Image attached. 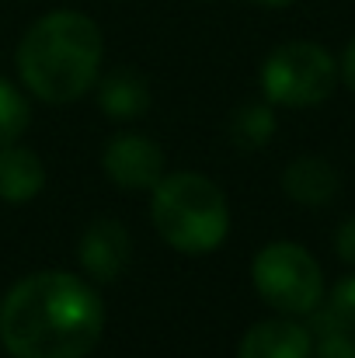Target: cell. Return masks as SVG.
Returning <instances> with one entry per match:
<instances>
[{
	"label": "cell",
	"mask_w": 355,
	"mask_h": 358,
	"mask_svg": "<svg viewBox=\"0 0 355 358\" xmlns=\"http://www.w3.org/2000/svg\"><path fill=\"white\" fill-rule=\"evenodd\" d=\"M328 317L335 320L338 331L355 334V275L335 285V292H331V299H328Z\"/></svg>",
	"instance_id": "cell-14"
},
{
	"label": "cell",
	"mask_w": 355,
	"mask_h": 358,
	"mask_svg": "<svg viewBox=\"0 0 355 358\" xmlns=\"http://www.w3.org/2000/svg\"><path fill=\"white\" fill-rule=\"evenodd\" d=\"M335 247H338V257H342V261L355 264V216L352 220H345V223L338 227V240H335Z\"/></svg>",
	"instance_id": "cell-16"
},
{
	"label": "cell",
	"mask_w": 355,
	"mask_h": 358,
	"mask_svg": "<svg viewBox=\"0 0 355 358\" xmlns=\"http://www.w3.org/2000/svg\"><path fill=\"white\" fill-rule=\"evenodd\" d=\"M98 108L112 119H139L150 108V84L143 73L118 66L98 80Z\"/></svg>",
	"instance_id": "cell-11"
},
{
	"label": "cell",
	"mask_w": 355,
	"mask_h": 358,
	"mask_svg": "<svg viewBox=\"0 0 355 358\" xmlns=\"http://www.w3.org/2000/svg\"><path fill=\"white\" fill-rule=\"evenodd\" d=\"M310 358H355V338L349 331H328L321 334Z\"/></svg>",
	"instance_id": "cell-15"
},
{
	"label": "cell",
	"mask_w": 355,
	"mask_h": 358,
	"mask_svg": "<svg viewBox=\"0 0 355 358\" xmlns=\"http://www.w3.org/2000/svg\"><path fill=\"white\" fill-rule=\"evenodd\" d=\"M77 257L88 278L116 282L132 261V237L118 220H98L84 230V237L77 243Z\"/></svg>",
	"instance_id": "cell-7"
},
{
	"label": "cell",
	"mask_w": 355,
	"mask_h": 358,
	"mask_svg": "<svg viewBox=\"0 0 355 358\" xmlns=\"http://www.w3.org/2000/svg\"><path fill=\"white\" fill-rule=\"evenodd\" d=\"M164 150L136 132H122L116 139H109L105 153H102V167L105 174L125 192H139V188H153L164 178Z\"/></svg>",
	"instance_id": "cell-6"
},
{
	"label": "cell",
	"mask_w": 355,
	"mask_h": 358,
	"mask_svg": "<svg viewBox=\"0 0 355 358\" xmlns=\"http://www.w3.org/2000/svg\"><path fill=\"white\" fill-rule=\"evenodd\" d=\"M282 188L300 206H328L338 192V171L324 157H296L282 174Z\"/></svg>",
	"instance_id": "cell-10"
},
{
	"label": "cell",
	"mask_w": 355,
	"mask_h": 358,
	"mask_svg": "<svg viewBox=\"0 0 355 358\" xmlns=\"http://www.w3.org/2000/svg\"><path fill=\"white\" fill-rule=\"evenodd\" d=\"M102 28L81 10L42 14L18 45V73L39 101L70 105L88 94L102 73Z\"/></svg>",
	"instance_id": "cell-2"
},
{
	"label": "cell",
	"mask_w": 355,
	"mask_h": 358,
	"mask_svg": "<svg viewBox=\"0 0 355 358\" xmlns=\"http://www.w3.org/2000/svg\"><path fill=\"white\" fill-rule=\"evenodd\" d=\"M28 122H32V108H28L25 94L11 80L0 77V146L18 143L21 132L28 129Z\"/></svg>",
	"instance_id": "cell-13"
},
{
	"label": "cell",
	"mask_w": 355,
	"mask_h": 358,
	"mask_svg": "<svg viewBox=\"0 0 355 358\" xmlns=\"http://www.w3.org/2000/svg\"><path fill=\"white\" fill-rule=\"evenodd\" d=\"M338 77L345 80V87L355 94V38L349 42V49H345V56H342V66H338Z\"/></svg>",
	"instance_id": "cell-17"
},
{
	"label": "cell",
	"mask_w": 355,
	"mask_h": 358,
	"mask_svg": "<svg viewBox=\"0 0 355 358\" xmlns=\"http://www.w3.org/2000/svg\"><path fill=\"white\" fill-rule=\"evenodd\" d=\"M251 278H254L258 296L286 317L314 313L324 299L321 264L314 261L310 250H303L300 243H289V240L261 247L254 254Z\"/></svg>",
	"instance_id": "cell-5"
},
{
	"label": "cell",
	"mask_w": 355,
	"mask_h": 358,
	"mask_svg": "<svg viewBox=\"0 0 355 358\" xmlns=\"http://www.w3.org/2000/svg\"><path fill=\"white\" fill-rule=\"evenodd\" d=\"M227 136L237 150H261L272 136H275V112L268 101H251V105H240L230 125H227Z\"/></svg>",
	"instance_id": "cell-12"
},
{
	"label": "cell",
	"mask_w": 355,
	"mask_h": 358,
	"mask_svg": "<svg viewBox=\"0 0 355 358\" xmlns=\"http://www.w3.org/2000/svg\"><path fill=\"white\" fill-rule=\"evenodd\" d=\"M251 3H258V7H289L296 0H251Z\"/></svg>",
	"instance_id": "cell-18"
},
{
	"label": "cell",
	"mask_w": 355,
	"mask_h": 358,
	"mask_svg": "<svg viewBox=\"0 0 355 358\" xmlns=\"http://www.w3.org/2000/svg\"><path fill=\"white\" fill-rule=\"evenodd\" d=\"M105 334V303L70 271H35L0 303V341L11 358H88Z\"/></svg>",
	"instance_id": "cell-1"
},
{
	"label": "cell",
	"mask_w": 355,
	"mask_h": 358,
	"mask_svg": "<svg viewBox=\"0 0 355 358\" xmlns=\"http://www.w3.org/2000/svg\"><path fill=\"white\" fill-rule=\"evenodd\" d=\"M335 84H338V63L317 42H286L261 66L265 101L282 108L324 105Z\"/></svg>",
	"instance_id": "cell-4"
},
{
	"label": "cell",
	"mask_w": 355,
	"mask_h": 358,
	"mask_svg": "<svg viewBox=\"0 0 355 358\" xmlns=\"http://www.w3.org/2000/svg\"><path fill=\"white\" fill-rule=\"evenodd\" d=\"M310 352H314V331L289 317H275L254 324L240 338L237 358H310Z\"/></svg>",
	"instance_id": "cell-8"
},
{
	"label": "cell",
	"mask_w": 355,
	"mask_h": 358,
	"mask_svg": "<svg viewBox=\"0 0 355 358\" xmlns=\"http://www.w3.org/2000/svg\"><path fill=\"white\" fill-rule=\"evenodd\" d=\"M150 216L157 234L181 254H209L230 230V206L223 188L192 171L164 174L150 188Z\"/></svg>",
	"instance_id": "cell-3"
},
{
	"label": "cell",
	"mask_w": 355,
	"mask_h": 358,
	"mask_svg": "<svg viewBox=\"0 0 355 358\" xmlns=\"http://www.w3.org/2000/svg\"><path fill=\"white\" fill-rule=\"evenodd\" d=\"M46 185V164L35 150L7 143L0 146V199L4 202H32Z\"/></svg>",
	"instance_id": "cell-9"
}]
</instances>
